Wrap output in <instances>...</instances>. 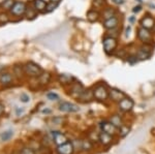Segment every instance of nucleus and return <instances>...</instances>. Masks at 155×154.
<instances>
[{"label":"nucleus","instance_id":"1","mask_svg":"<svg viewBox=\"0 0 155 154\" xmlns=\"http://www.w3.org/2000/svg\"><path fill=\"white\" fill-rule=\"evenodd\" d=\"M109 93L110 90L107 89V87L104 84H101V85H97L95 88L93 89V95L94 98L97 99V100H106V99L109 98Z\"/></svg>","mask_w":155,"mask_h":154},{"label":"nucleus","instance_id":"2","mask_svg":"<svg viewBox=\"0 0 155 154\" xmlns=\"http://www.w3.org/2000/svg\"><path fill=\"white\" fill-rule=\"evenodd\" d=\"M102 44H104V52L107 54V55H111L115 52L117 46H118V41L115 37L112 36H106L104 38V41H102Z\"/></svg>","mask_w":155,"mask_h":154},{"label":"nucleus","instance_id":"3","mask_svg":"<svg viewBox=\"0 0 155 154\" xmlns=\"http://www.w3.org/2000/svg\"><path fill=\"white\" fill-rule=\"evenodd\" d=\"M24 71L30 77H39L42 74V69L33 62H28L24 66Z\"/></svg>","mask_w":155,"mask_h":154},{"label":"nucleus","instance_id":"4","mask_svg":"<svg viewBox=\"0 0 155 154\" xmlns=\"http://www.w3.org/2000/svg\"><path fill=\"white\" fill-rule=\"evenodd\" d=\"M137 38L142 41L143 44H150L153 39V35L150 32V30L146 28H143V27H140L137 29Z\"/></svg>","mask_w":155,"mask_h":154},{"label":"nucleus","instance_id":"5","mask_svg":"<svg viewBox=\"0 0 155 154\" xmlns=\"http://www.w3.org/2000/svg\"><path fill=\"white\" fill-rule=\"evenodd\" d=\"M101 131L109 133V135H111V136H114L115 133H117V129H118L111 121H102L101 123Z\"/></svg>","mask_w":155,"mask_h":154},{"label":"nucleus","instance_id":"6","mask_svg":"<svg viewBox=\"0 0 155 154\" xmlns=\"http://www.w3.org/2000/svg\"><path fill=\"white\" fill-rule=\"evenodd\" d=\"M26 4L24 3V2H20V1H17L15 2L14 6L12 7L11 11L12 15H15V16H22V15H24L25 12H26Z\"/></svg>","mask_w":155,"mask_h":154},{"label":"nucleus","instance_id":"7","mask_svg":"<svg viewBox=\"0 0 155 154\" xmlns=\"http://www.w3.org/2000/svg\"><path fill=\"white\" fill-rule=\"evenodd\" d=\"M134 100H132L131 98L129 97H124L122 100L119 101V109L121 110L122 112H129L132 110V108H134Z\"/></svg>","mask_w":155,"mask_h":154},{"label":"nucleus","instance_id":"8","mask_svg":"<svg viewBox=\"0 0 155 154\" xmlns=\"http://www.w3.org/2000/svg\"><path fill=\"white\" fill-rule=\"evenodd\" d=\"M59 110L61 112H66V113H74V112L79 111V106L71 103L63 101L59 105Z\"/></svg>","mask_w":155,"mask_h":154},{"label":"nucleus","instance_id":"9","mask_svg":"<svg viewBox=\"0 0 155 154\" xmlns=\"http://www.w3.org/2000/svg\"><path fill=\"white\" fill-rule=\"evenodd\" d=\"M118 25H119V18L117 16H114L110 19L104 20V27L107 30L118 28Z\"/></svg>","mask_w":155,"mask_h":154},{"label":"nucleus","instance_id":"10","mask_svg":"<svg viewBox=\"0 0 155 154\" xmlns=\"http://www.w3.org/2000/svg\"><path fill=\"white\" fill-rule=\"evenodd\" d=\"M74 147L71 143L66 142L62 145L58 146V149H57V152L58 154H72L74 153Z\"/></svg>","mask_w":155,"mask_h":154},{"label":"nucleus","instance_id":"11","mask_svg":"<svg viewBox=\"0 0 155 154\" xmlns=\"http://www.w3.org/2000/svg\"><path fill=\"white\" fill-rule=\"evenodd\" d=\"M141 27L151 30L155 27V20L151 16H146L141 20Z\"/></svg>","mask_w":155,"mask_h":154},{"label":"nucleus","instance_id":"12","mask_svg":"<svg viewBox=\"0 0 155 154\" xmlns=\"http://www.w3.org/2000/svg\"><path fill=\"white\" fill-rule=\"evenodd\" d=\"M109 97L114 101H120L125 97V94L118 89H111L109 93Z\"/></svg>","mask_w":155,"mask_h":154},{"label":"nucleus","instance_id":"13","mask_svg":"<svg viewBox=\"0 0 155 154\" xmlns=\"http://www.w3.org/2000/svg\"><path fill=\"white\" fill-rule=\"evenodd\" d=\"M52 135H53L54 143L56 144L57 146H60V145H62V144L67 142L66 136H64L63 133H59V131H53V133H52Z\"/></svg>","mask_w":155,"mask_h":154},{"label":"nucleus","instance_id":"14","mask_svg":"<svg viewBox=\"0 0 155 154\" xmlns=\"http://www.w3.org/2000/svg\"><path fill=\"white\" fill-rule=\"evenodd\" d=\"M112 136H111V135H109V133L101 131V133H99V136H98V141H99V143H101V145L107 146V145H110V144L112 143V141H113V138H112Z\"/></svg>","mask_w":155,"mask_h":154},{"label":"nucleus","instance_id":"15","mask_svg":"<svg viewBox=\"0 0 155 154\" xmlns=\"http://www.w3.org/2000/svg\"><path fill=\"white\" fill-rule=\"evenodd\" d=\"M83 92H84V88H83V86H82L80 83L74 84V85L72 86L71 90V95L74 96V97H78V98L81 96V94L83 93Z\"/></svg>","mask_w":155,"mask_h":154},{"label":"nucleus","instance_id":"16","mask_svg":"<svg viewBox=\"0 0 155 154\" xmlns=\"http://www.w3.org/2000/svg\"><path fill=\"white\" fill-rule=\"evenodd\" d=\"M47 2L45 0H33V5L38 12H45L47 8Z\"/></svg>","mask_w":155,"mask_h":154},{"label":"nucleus","instance_id":"17","mask_svg":"<svg viewBox=\"0 0 155 154\" xmlns=\"http://www.w3.org/2000/svg\"><path fill=\"white\" fill-rule=\"evenodd\" d=\"M99 18H101V14H99L98 11H96V9H90V11L87 12V19H88L90 22H96V21H98Z\"/></svg>","mask_w":155,"mask_h":154},{"label":"nucleus","instance_id":"18","mask_svg":"<svg viewBox=\"0 0 155 154\" xmlns=\"http://www.w3.org/2000/svg\"><path fill=\"white\" fill-rule=\"evenodd\" d=\"M82 101H90L94 98L93 95V90L88 89V90H84V92L81 94V96L79 97Z\"/></svg>","mask_w":155,"mask_h":154},{"label":"nucleus","instance_id":"19","mask_svg":"<svg viewBox=\"0 0 155 154\" xmlns=\"http://www.w3.org/2000/svg\"><path fill=\"white\" fill-rule=\"evenodd\" d=\"M12 82V77L11 74H2L1 76H0V83L2 84V85L4 86H7L9 85Z\"/></svg>","mask_w":155,"mask_h":154},{"label":"nucleus","instance_id":"20","mask_svg":"<svg viewBox=\"0 0 155 154\" xmlns=\"http://www.w3.org/2000/svg\"><path fill=\"white\" fill-rule=\"evenodd\" d=\"M37 12H38V11H36V8L33 5V7H32V6L27 7L26 12H25V14H26V16H27V19L32 20V19H34L37 16Z\"/></svg>","mask_w":155,"mask_h":154},{"label":"nucleus","instance_id":"21","mask_svg":"<svg viewBox=\"0 0 155 154\" xmlns=\"http://www.w3.org/2000/svg\"><path fill=\"white\" fill-rule=\"evenodd\" d=\"M74 78L71 74H62L59 76V81L61 84H71Z\"/></svg>","mask_w":155,"mask_h":154},{"label":"nucleus","instance_id":"22","mask_svg":"<svg viewBox=\"0 0 155 154\" xmlns=\"http://www.w3.org/2000/svg\"><path fill=\"white\" fill-rule=\"evenodd\" d=\"M116 16V11H115L114 8H112V7H109V8H106L102 12V17H104V20L107 19H110L112 18V17Z\"/></svg>","mask_w":155,"mask_h":154},{"label":"nucleus","instance_id":"23","mask_svg":"<svg viewBox=\"0 0 155 154\" xmlns=\"http://www.w3.org/2000/svg\"><path fill=\"white\" fill-rule=\"evenodd\" d=\"M150 55L151 54L148 53V52H146V51H144V50H142V49H140L139 51H137V60H145V59H148Z\"/></svg>","mask_w":155,"mask_h":154},{"label":"nucleus","instance_id":"24","mask_svg":"<svg viewBox=\"0 0 155 154\" xmlns=\"http://www.w3.org/2000/svg\"><path fill=\"white\" fill-rule=\"evenodd\" d=\"M111 122L113 123L117 128H120V127H121V126H123V124H122V120H121V118H120V116H118V115H114V116H112V118H111Z\"/></svg>","mask_w":155,"mask_h":154},{"label":"nucleus","instance_id":"25","mask_svg":"<svg viewBox=\"0 0 155 154\" xmlns=\"http://www.w3.org/2000/svg\"><path fill=\"white\" fill-rule=\"evenodd\" d=\"M50 79H51V76H50V74H48V73L41 74V76H39V82H41L42 85H46V84H48Z\"/></svg>","mask_w":155,"mask_h":154},{"label":"nucleus","instance_id":"26","mask_svg":"<svg viewBox=\"0 0 155 154\" xmlns=\"http://www.w3.org/2000/svg\"><path fill=\"white\" fill-rule=\"evenodd\" d=\"M12 135H14V133H12V130H6L4 131V133H1V136H0V139H1V141H8L9 139L12 138Z\"/></svg>","mask_w":155,"mask_h":154},{"label":"nucleus","instance_id":"27","mask_svg":"<svg viewBox=\"0 0 155 154\" xmlns=\"http://www.w3.org/2000/svg\"><path fill=\"white\" fill-rule=\"evenodd\" d=\"M14 4H15L14 0H4V2L2 3V7H3L4 9H12Z\"/></svg>","mask_w":155,"mask_h":154},{"label":"nucleus","instance_id":"28","mask_svg":"<svg viewBox=\"0 0 155 154\" xmlns=\"http://www.w3.org/2000/svg\"><path fill=\"white\" fill-rule=\"evenodd\" d=\"M81 148L83 149V150H90V149L92 148V144L90 143V141H88V140L82 141Z\"/></svg>","mask_w":155,"mask_h":154},{"label":"nucleus","instance_id":"29","mask_svg":"<svg viewBox=\"0 0 155 154\" xmlns=\"http://www.w3.org/2000/svg\"><path fill=\"white\" fill-rule=\"evenodd\" d=\"M57 4H58V3H56V2H53V1H51L50 3H48V4H47L46 12H51V11H53L54 9L57 7Z\"/></svg>","mask_w":155,"mask_h":154},{"label":"nucleus","instance_id":"30","mask_svg":"<svg viewBox=\"0 0 155 154\" xmlns=\"http://www.w3.org/2000/svg\"><path fill=\"white\" fill-rule=\"evenodd\" d=\"M128 131H129V128L127 127V126H121V127L119 128V133H120V136H125L127 133H128Z\"/></svg>","mask_w":155,"mask_h":154},{"label":"nucleus","instance_id":"31","mask_svg":"<svg viewBox=\"0 0 155 154\" xmlns=\"http://www.w3.org/2000/svg\"><path fill=\"white\" fill-rule=\"evenodd\" d=\"M47 97H48L50 100H58L59 99V96L57 95L56 93H54V92H50L47 94Z\"/></svg>","mask_w":155,"mask_h":154},{"label":"nucleus","instance_id":"32","mask_svg":"<svg viewBox=\"0 0 155 154\" xmlns=\"http://www.w3.org/2000/svg\"><path fill=\"white\" fill-rule=\"evenodd\" d=\"M93 3H94V5H95V7H97V8H101V7L104 6V0H94Z\"/></svg>","mask_w":155,"mask_h":154},{"label":"nucleus","instance_id":"33","mask_svg":"<svg viewBox=\"0 0 155 154\" xmlns=\"http://www.w3.org/2000/svg\"><path fill=\"white\" fill-rule=\"evenodd\" d=\"M21 154H35V152H34L33 149H31V148H24L23 150H22Z\"/></svg>","mask_w":155,"mask_h":154},{"label":"nucleus","instance_id":"34","mask_svg":"<svg viewBox=\"0 0 155 154\" xmlns=\"http://www.w3.org/2000/svg\"><path fill=\"white\" fill-rule=\"evenodd\" d=\"M20 98H21V101H23V103H28V101L30 100V97L25 93H22L21 96H20Z\"/></svg>","mask_w":155,"mask_h":154},{"label":"nucleus","instance_id":"35","mask_svg":"<svg viewBox=\"0 0 155 154\" xmlns=\"http://www.w3.org/2000/svg\"><path fill=\"white\" fill-rule=\"evenodd\" d=\"M7 22H8V17L3 14L0 15V23L3 24V23H7Z\"/></svg>","mask_w":155,"mask_h":154},{"label":"nucleus","instance_id":"36","mask_svg":"<svg viewBox=\"0 0 155 154\" xmlns=\"http://www.w3.org/2000/svg\"><path fill=\"white\" fill-rule=\"evenodd\" d=\"M142 11V6L141 5H136L132 8V11L134 12V14H137V12H140Z\"/></svg>","mask_w":155,"mask_h":154},{"label":"nucleus","instance_id":"37","mask_svg":"<svg viewBox=\"0 0 155 154\" xmlns=\"http://www.w3.org/2000/svg\"><path fill=\"white\" fill-rule=\"evenodd\" d=\"M130 31H131V26H130V25H128V26L126 27V29H125V36L126 37L129 36V34H130Z\"/></svg>","mask_w":155,"mask_h":154},{"label":"nucleus","instance_id":"38","mask_svg":"<svg viewBox=\"0 0 155 154\" xmlns=\"http://www.w3.org/2000/svg\"><path fill=\"white\" fill-rule=\"evenodd\" d=\"M112 1H113L115 4H117V5H121V4L124 3V0H112Z\"/></svg>","mask_w":155,"mask_h":154},{"label":"nucleus","instance_id":"39","mask_svg":"<svg viewBox=\"0 0 155 154\" xmlns=\"http://www.w3.org/2000/svg\"><path fill=\"white\" fill-rule=\"evenodd\" d=\"M134 21H136V17L131 16V17H129V18H128V22H129L130 24L134 23Z\"/></svg>","mask_w":155,"mask_h":154},{"label":"nucleus","instance_id":"40","mask_svg":"<svg viewBox=\"0 0 155 154\" xmlns=\"http://www.w3.org/2000/svg\"><path fill=\"white\" fill-rule=\"evenodd\" d=\"M3 113H4V106H2L1 103H0V116H1Z\"/></svg>","mask_w":155,"mask_h":154},{"label":"nucleus","instance_id":"41","mask_svg":"<svg viewBox=\"0 0 155 154\" xmlns=\"http://www.w3.org/2000/svg\"><path fill=\"white\" fill-rule=\"evenodd\" d=\"M51 1H53V2H56V3H59L61 0H51Z\"/></svg>","mask_w":155,"mask_h":154},{"label":"nucleus","instance_id":"42","mask_svg":"<svg viewBox=\"0 0 155 154\" xmlns=\"http://www.w3.org/2000/svg\"><path fill=\"white\" fill-rule=\"evenodd\" d=\"M137 1H139V2H142V0H137Z\"/></svg>","mask_w":155,"mask_h":154}]
</instances>
